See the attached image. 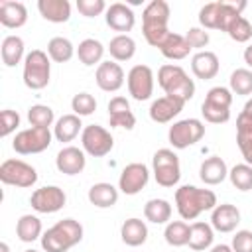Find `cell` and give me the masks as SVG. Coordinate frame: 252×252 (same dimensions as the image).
<instances>
[{"instance_id": "1", "label": "cell", "mask_w": 252, "mask_h": 252, "mask_svg": "<svg viewBox=\"0 0 252 252\" xmlns=\"http://www.w3.org/2000/svg\"><path fill=\"white\" fill-rule=\"evenodd\" d=\"M217 205V195L211 189L181 185L175 191V207L183 220H195L203 211H213Z\"/></svg>"}, {"instance_id": "2", "label": "cell", "mask_w": 252, "mask_h": 252, "mask_svg": "<svg viewBox=\"0 0 252 252\" xmlns=\"http://www.w3.org/2000/svg\"><path fill=\"white\" fill-rule=\"evenodd\" d=\"M169 4L165 0H152L142 12V33L152 47H159L169 35Z\"/></svg>"}, {"instance_id": "3", "label": "cell", "mask_w": 252, "mask_h": 252, "mask_svg": "<svg viewBox=\"0 0 252 252\" xmlns=\"http://www.w3.org/2000/svg\"><path fill=\"white\" fill-rule=\"evenodd\" d=\"M81 240H83V224L75 219H63L41 234V248L45 252H67Z\"/></svg>"}, {"instance_id": "4", "label": "cell", "mask_w": 252, "mask_h": 252, "mask_svg": "<svg viewBox=\"0 0 252 252\" xmlns=\"http://www.w3.org/2000/svg\"><path fill=\"white\" fill-rule=\"evenodd\" d=\"M158 85L163 89L165 94L181 98L183 102L191 100L195 94V83L193 79H189V75L185 73L183 67L173 65V63H165L159 67L158 71Z\"/></svg>"}, {"instance_id": "5", "label": "cell", "mask_w": 252, "mask_h": 252, "mask_svg": "<svg viewBox=\"0 0 252 252\" xmlns=\"http://www.w3.org/2000/svg\"><path fill=\"white\" fill-rule=\"evenodd\" d=\"M24 85L32 91H41L49 85L51 61L41 49H32L24 59Z\"/></svg>"}, {"instance_id": "6", "label": "cell", "mask_w": 252, "mask_h": 252, "mask_svg": "<svg viewBox=\"0 0 252 252\" xmlns=\"http://www.w3.org/2000/svg\"><path fill=\"white\" fill-rule=\"evenodd\" d=\"M230 104H232L230 89L213 87V89H209V93L201 104V114L211 124H224L230 118Z\"/></svg>"}, {"instance_id": "7", "label": "cell", "mask_w": 252, "mask_h": 252, "mask_svg": "<svg viewBox=\"0 0 252 252\" xmlns=\"http://www.w3.org/2000/svg\"><path fill=\"white\" fill-rule=\"evenodd\" d=\"M152 169H154V177H156L158 185L173 187L179 183L181 165H179V158L173 150H169V148L158 150L152 158Z\"/></svg>"}, {"instance_id": "8", "label": "cell", "mask_w": 252, "mask_h": 252, "mask_svg": "<svg viewBox=\"0 0 252 252\" xmlns=\"http://www.w3.org/2000/svg\"><path fill=\"white\" fill-rule=\"evenodd\" d=\"M51 132L49 128H26L20 130L14 140H12V148L16 154L22 156H30V154H41L43 150H47L51 146Z\"/></svg>"}, {"instance_id": "9", "label": "cell", "mask_w": 252, "mask_h": 252, "mask_svg": "<svg viewBox=\"0 0 252 252\" xmlns=\"http://www.w3.org/2000/svg\"><path fill=\"white\" fill-rule=\"evenodd\" d=\"M0 181L4 185L28 189V187L35 185L37 171L33 165L26 163L24 159H4L0 163Z\"/></svg>"}, {"instance_id": "10", "label": "cell", "mask_w": 252, "mask_h": 252, "mask_svg": "<svg viewBox=\"0 0 252 252\" xmlns=\"http://www.w3.org/2000/svg\"><path fill=\"white\" fill-rule=\"evenodd\" d=\"M203 136H205V124L199 118L177 120V122H173V126H169V132H167L169 144L175 150H185V148L197 144Z\"/></svg>"}, {"instance_id": "11", "label": "cell", "mask_w": 252, "mask_h": 252, "mask_svg": "<svg viewBox=\"0 0 252 252\" xmlns=\"http://www.w3.org/2000/svg\"><path fill=\"white\" fill-rule=\"evenodd\" d=\"M81 146L85 154L93 158H104L114 148V138L106 128L98 124H89L81 132Z\"/></svg>"}, {"instance_id": "12", "label": "cell", "mask_w": 252, "mask_h": 252, "mask_svg": "<svg viewBox=\"0 0 252 252\" xmlns=\"http://www.w3.org/2000/svg\"><path fill=\"white\" fill-rule=\"evenodd\" d=\"M67 203V195L61 187L57 185H45V187H39L32 193L30 197V205L35 213H43V215H51V213H57L65 207Z\"/></svg>"}, {"instance_id": "13", "label": "cell", "mask_w": 252, "mask_h": 252, "mask_svg": "<svg viewBox=\"0 0 252 252\" xmlns=\"http://www.w3.org/2000/svg\"><path fill=\"white\" fill-rule=\"evenodd\" d=\"M126 83H128V93L132 94L134 100H148L154 93V71L148 65H134L128 75H126Z\"/></svg>"}, {"instance_id": "14", "label": "cell", "mask_w": 252, "mask_h": 252, "mask_svg": "<svg viewBox=\"0 0 252 252\" xmlns=\"http://www.w3.org/2000/svg\"><path fill=\"white\" fill-rule=\"evenodd\" d=\"M148 181H150L148 165L134 161L122 169V173L118 177V191H122L124 195H138L148 185Z\"/></svg>"}, {"instance_id": "15", "label": "cell", "mask_w": 252, "mask_h": 252, "mask_svg": "<svg viewBox=\"0 0 252 252\" xmlns=\"http://www.w3.org/2000/svg\"><path fill=\"white\" fill-rule=\"evenodd\" d=\"M94 81L98 85L100 91L104 93H116L122 85H124V71L116 61H102L96 67L94 73Z\"/></svg>"}, {"instance_id": "16", "label": "cell", "mask_w": 252, "mask_h": 252, "mask_svg": "<svg viewBox=\"0 0 252 252\" xmlns=\"http://www.w3.org/2000/svg\"><path fill=\"white\" fill-rule=\"evenodd\" d=\"M55 165L65 175H79L85 169V165H87L85 150L83 148H77V146H65V148H61L57 152Z\"/></svg>"}, {"instance_id": "17", "label": "cell", "mask_w": 252, "mask_h": 252, "mask_svg": "<svg viewBox=\"0 0 252 252\" xmlns=\"http://www.w3.org/2000/svg\"><path fill=\"white\" fill-rule=\"evenodd\" d=\"M104 20H106V26L114 32H130L136 24V16H134V10L124 4V2H112L106 12H104Z\"/></svg>"}, {"instance_id": "18", "label": "cell", "mask_w": 252, "mask_h": 252, "mask_svg": "<svg viewBox=\"0 0 252 252\" xmlns=\"http://www.w3.org/2000/svg\"><path fill=\"white\" fill-rule=\"evenodd\" d=\"M185 102L181 98H175V96H169V94H163L159 98H156L150 106V118L158 124H165L169 120H173L181 110H183Z\"/></svg>"}, {"instance_id": "19", "label": "cell", "mask_w": 252, "mask_h": 252, "mask_svg": "<svg viewBox=\"0 0 252 252\" xmlns=\"http://www.w3.org/2000/svg\"><path fill=\"white\" fill-rule=\"evenodd\" d=\"M240 224V211L236 205L220 203L211 213V226L219 232H232Z\"/></svg>"}, {"instance_id": "20", "label": "cell", "mask_w": 252, "mask_h": 252, "mask_svg": "<svg viewBox=\"0 0 252 252\" xmlns=\"http://www.w3.org/2000/svg\"><path fill=\"white\" fill-rule=\"evenodd\" d=\"M108 124L112 128L132 130L136 126V116L130 110V104L124 96H114L108 102Z\"/></svg>"}, {"instance_id": "21", "label": "cell", "mask_w": 252, "mask_h": 252, "mask_svg": "<svg viewBox=\"0 0 252 252\" xmlns=\"http://www.w3.org/2000/svg\"><path fill=\"white\" fill-rule=\"evenodd\" d=\"M219 67H220L219 57H217V53H213V51L203 49V51H197V53L191 57V71H193V75H195L197 79L209 81V79L217 77Z\"/></svg>"}, {"instance_id": "22", "label": "cell", "mask_w": 252, "mask_h": 252, "mask_svg": "<svg viewBox=\"0 0 252 252\" xmlns=\"http://www.w3.org/2000/svg\"><path fill=\"white\" fill-rule=\"evenodd\" d=\"M28 22V8L24 2L16 0H2L0 2V24L4 28L16 30Z\"/></svg>"}, {"instance_id": "23", "label": "cell", "mask_w": 252, "mask_h": 252, "mask_svg": "<svg viewBox=\"0 0 252 252\" xmlns=\"http://www.w3.org/2000/svg\"><path fill=\"white\" fill-rule=\"evenodd\" d=\"M199 177L205 185H219L228 177V167L222 158L211 156L207 158L199 167Z\"/></svg>"}, {"instance_id": "24", "label": "cell", "mask_w": 252, "mask_h": 252, "mask_svg": "<svg viewBox=\"0 0 252 252\" xmlns=\"http://www.w3.org/2000/svg\"><path fill=\"white\" fill-rule=\"evenodd\" d=\"M37 10L43 20L53 24H63L71 18V4L67 0H39Z\"/></svg>"}, {"instance_id": "25", "label": "cell", "mask_w": 252, "mask_h": 252, "mask_svg": "<svg viewBox=\"0 0 252 252\" xmlns=\"http://www.w3.org/2000/svg\"><path fill=\"white\" fill-rule=\"evenodd\" d=\"M120 236H122V242L136 248V246H142L146 240H148V226L142 219H126L120 226Z\"/></svg>"}, {"instance_id": "26", "label": "cell", "mask_w": 252, "mask_h": 252, "mask_svg": "<svg viewBox=\"0 0 252 252\" xmlns=\"http://www.w3.org/2000/svg\"><path fill=\"white\" fill-rule=\"evenodd\" d=\"M87 197H89L91 205H94L98 209H108V207H114L118 203V189L112 183L100 181V183H94L89 189Z\"/></svg>"}, {"instance_id": "27", "label": "cell", "mask_w": 252, "mask_h": 252, "mask_svg": "<svg viewBox=\"0 0 252 252\" xmlns=\"http://www.w3.org/2000/svg\"><path fill=\"white\" fill-rule=\"evenodd\" d=\"M24 39L20 35H6L2 39L0 45V55H2V63L6 67H16L18 63H22V59H26L24 55Z\"/></svg>"}, {"instance_id": "28", "label": "cell", "mask_w": 252, "mask_h": 252, "mask_svg": "<svg viewBox=\"0 0 252 252\" xmlns=\"http://www.w3.org/2000/svg\"><path fill=\"white\" fill-rule=\"evenodd\" d=\"M81 128H83L81 116H77L73 112L63 114L61 118H57V122L53 126V136H55L57 142H71L79 136V132H83Z\"/></svg>"}, {"instance_id": "29", "label": "cell", "mask_w": 252, "mask_h": 252, "mask_svg": "<svg viewBox=\"0 0 252 252\" xmlns=\"http://www.w3.org/2000/svg\"><path fill=\"white\" fill-rule=\"evenodd\" d=\"M236 144L248 165H252V120L242 112L236 118Z\"/></svg>"}, {"instance_id": "30", "label": "cell", "mask_w": 252, "mask_h": 252, "mask_svg": "<svg viewBox=\"0 0 252 252\" xmlns=\"http://www.w3.org/2000/svg\"><path fill=\"white\" fill-rule=\"evenodd\" d=\"M213 240H215V228L209 222L197 220L191 224V232H189V248L191 250H195V252L207 250L213 246Z\"/></svg>"}, {"instance_id": "31", "label": "cell", "mask_w": 252, "mask_h": 252, "mask_svg": "<svg viewBox=\"0 0 252 252\" xmlns=\"http://www.w3.org/2000/svg\"><path fill=\"white\" fill-rule=\"evenodd\" d=\"M158 49L161 51L163 57L173 59V61L185 59V57L189 55V51H191V47H189L185 35H181V33H173V32H169V35L163 39V43H161Z\"/></svg>"}, {"instance_id": "32", "label": "cell", "mask_w": 252, "mask_h": 252, "mask_svg": "<svg viewBox=\"0 0 252 252\" xmlns=\"http://www.w3.org/2000/svg\"><path fill=\"white\" fill-rule=\"evenodd\" d=\"M102 55H104V45L94 39V37H87L79 43L77 47V57L83 65L93 67V65H100L102 63Z\"/></svg>"}, {"instance_id": "33", "label": "cell", "mask_w": 252, "mask_h": 252, "mask_svg": "<svg viewBox=\"0 0 252 252\" xmlns=\"http://www.w3.org/2000/svg\"><path fill=\"white\" fill-rule=\"evenodd\" d=\"M108 53L114 61H128L136 53V41L128 33H118L108 43Z\"/></svg>"}, {"instance_id": "34", "label": "cell", "mask_w": 252, "mask_h": 252, "mask_svg": "<svg viewBox=\"0 0 252 252\" xmlns=\"http://www.w3.org/2000/svg\"><path fill=\"white\" fill-rule=\"evenodd\" d=\"M144 217L154 224H167L171 219V205L165 199H150L144 205Z\"/></svg>"}, {"instance_id": "35", "label": "cell", "mask_w": 252, "mask_h": 252, "mask_svg": "<svg viewBox=\"0 0 252 252\" xmlns=\"http://www.w3.org/2000/svg\"><path fill=\"white\" fill-rule=\"evenodd\" d=\"M16 234L22 242H33L41 236V220L35 215H22L16 222Z\"/></svg>"}, {"instance_id": "36", "label": "cell", "mask_w": 252, "mask_h": 252, "mask_svg": "<svg viewBox=\"0 0 252 252\" xmlns=\"http://www.w3.org/2000/svg\"><path fill=\"white\" fill-rule=\"evenodd\" d=\"M189 232H191V224H187L185 220H169L165 224L163 230V238L169 246H185L189 244Z\"/></svg>"}, {"instance_id": "37", "label": "cell", "mask_w": 252, "mask_h": 252, "mask_svg": "<svg viewBox=\"0 0 252 252\" xmlns=\"http://www.w3.org/2000/svg\"><path fill=\"white\" fill-rule=\"evenodd\" d=\"M47 55L55 63H67L75 55V47H73L71 39H67L63 35H55L47 43Z\"/></svg>"}, {"instance_id": "38", "label": "cell", "mask_w": 252, "mask_h": 252, "mask_svg": "<svg viewBox=\"0 0 252 252\" xmlns=\"http://www.w3.org/2000/svg\"><path fill=\"white\" fill-rule=\"evenodd\" d=\"M228 179L232 187H236L238 191H250L252 189V165L236 163L234 167L228 169Z\"/></svg>"}, {"instance_id": "39", "label": "cell", "mask_w": 252, "mask_h": 252, "mask_svg": "<svg viewBox=\"0 0 252 252\" xmlns=\"http://www.w3.org/2000/svg\"><path fill=\"white\" fill-rule=\"evenodd\" d=\"M28 120L35 128H49L55 120V114H53V108L47 104H33L28 110Z\"/></svg>"}, {"instance_id": "40", "label": "cell", "mask_w": 252, "mask_h": 252, "mask_svg": "<svg viewBox=\"0 0 252 252\" xmlns=\"http://www.w3.org/2000/svg\"><path fill=\"white\" fill-rule=\"evenodd\" d=\"M230 93L248 96L252 94V71L250 69H236L230 75Z\"/></svg>"}, {"instance_id": "41", "label": "cell", "mask_w": 252, "mask_h": 252, "mask_svg": "<svg viewBox=\"0 0 252 252\" xmlns=\"http://www.w3.org/2000/svg\"><path fill=\"white\" fill-rule=\"evenodd\" d=\"M71 110L77 116H91L96 110V100L91 93H77L71 98Z\"/></svg>"}, {"instance_id": "42", "label": "cell", "mask_w": 252, "mask_h": 252, "mask_svg": "<svg viewBox=\"0 0 252 252\" xmlns=\"http://www.w3.org/2000/svg\"><path fill=\"white\" fill-rule=\"evenodd\" d=\"M228 37L234 39L236 43H246L250 37H252V24L244 18V16H238L226 30Z\"/></svg>"}, {"instance_id": "43", "label": "cell", "mask_w": 252, "mask_h": 252, "mask_svg": "<svg viewBox=\"0 0 252 252\" xmlns=\"http://www.w3.org/2000/svg\"><path fill=\"white\" fill-rule=\"evenodd\" d=\"M219 10H220V0L209 2L199 10V24L203 30H219Z\"/></svg>"}, {"instance_id": "44", "label": "cell", "mask_w": 252, "mask_h": 252, "mask_svg": "<svg viewBox=\"0 0 252 252\" xmlns=\"http://www.w3.org/2000/svg\"><path fill=\"white\" fill-rule=\"evenodd\" d=\"M18 126H20V114L12 108H4L0 112V136L2 138L10 136Z\"/></svg>"}, {"instance_id": "45", "label": "cell", "mask_w": 252, "mask_h": 252, "mask_svg": "<svg viewBox=\"0 0 252 252\" xmlns=\"http://www.w3.org/2000/svg\"><path fill=\"white\" fill-rule=\"evenodd\" d=\"M77 10L85 18H96L102 12H106V2L104 0H77Z\"/></svg>"}, {"instance_id": "46", "label": "cell", "mask_w": 252, "mask_h": 252, "mask_svg": "<svg viewBox=\"0 0 252 252\" xmlns=\"http://www.w3.org/2000/svg\"><path fill=\"white\" fill-rule=\"evenodd\" d=\"M185 39L191 49L203 51V47H207V43H209V32L203 28H189L185 33Z\"/></svg>"}, {"instance_id": "47", "label": "cell", "mask_w": 252, "mask_h": 252, "mask_svg": "<svg viewBox=\"0 0 252 252\" xmlns=\"http://www.w3.org/2000/svg\"><path fill=\"white\" fill-rule=\"evenodd\" d=\"M232 252H252V230H236L232 236Z\"/></svg>"}, {"instance_id": "48", "label": "cell", "mask_w": 252, "mask_h": 252, "mask_svg": "<svg viewBox=\"0 0 252 252\" xmlns=\"http://www.w3.org/2000/svg\"><path fill=\"white\" fill-rule=\"evenodd\" d=\"M209 252H232V246H228V244H215V246H211Z\"/></svg>"}, {"instance_id": "49", "label": "cell", "mask_w": 252, "mask_h": 252, "mask_svg": "<svg viewBox=\"0 0 252 252\" xmlns=\"http://www.w3.org/2000/svg\"><path fill=\"white\" fill-rule=\"evenodd\" d=\"M244 63H246L248 67H252V43L244 49Z\"/></svg>"}, {"instance_id": "50", "label": "cell", "mask_w": 252, "mask_h": 252, "mask_svg": "<svg viewBox=\"0 0 252 252\" xmlns=\"http://www.w3.org/2000/svg\"><path fill=\"white\" fill-rule=\"evenodd\" d=\"M242 114H244L246 118H250V120H252V98H248V100H246V104H244V108H242Z\"/></svg>"}, {"instance_id": "51", "label": "cell", "mask_w": 252, "mask_h": 252, "mask_svg": "<svg viewBox=\"0 0 252 252\" xmlns=\"http://www.w3.org/2000/svg\"><path fill=\"white\" fill-rule=\"evenodd\" d=\"M0 252H10V246H8V242H0Z\"/></svg>"}, {"instance_id": "52", "label": "cell", "mask_w": 252, "mask_h": 252, "mask_svg": "<svg viewBox=\"0 0 252 252\" xmlns=\"http://www.w3.org/2000/svg\"><path fill=\"white\" fill-rule=\"evenodd\" d=\"M24 252H39V250H33V248H30V250H24Z\"/></svg>"}]
</instances>
